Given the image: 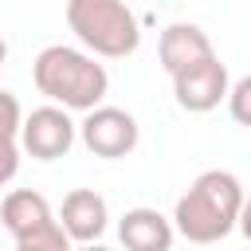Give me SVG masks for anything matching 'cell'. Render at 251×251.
Wrapping results in <instances>:
<instances>
[{
  "label": "cell",
  "mask_w": 251,
  "mask_h": 251,
  "mask_svg": "<svg viewBox=\"0 0 251 251\" xmlns=\"http://www.w3.org/2000/svg\"><path fill=\"white\" fill-rule=\"evenodd\" d=\"M75 133H78V126L67 118L63 106H39V110H31V114L24 118V126H20V145H24L35 161H55V157H63V153L75 145Z\"/></svg>",
  "instance_id": "8992f818"
},
{
  "label": "cell",
  "mask_w": 251,
  "mask_h": 251,
  "mask_svg": "<svg viewBox=\"0 0 251 251\" xmlns=\"http://www.w3.org/2000/svg\"><path fill=\"white\" fill-rule=\"evenodd\" d=\"M78 251H114V247H106V243H78Z\"/></svg>",
  "instance_id": "2e32d148"
},
{
  "label": "cell",
  "mask_w": 251,
  "mask_h": 251,
  "mask_svg": "<svg viewBox=\"0 0 251 251\" xmlns=\"http://www.w3.org/2000/svg\"><path fill=\"white\" fill-rule=\"evenodd\" d=\"M243 208V184L227 169H208L192 180V188L173 208V231H180L188 243H220L231 235Z\"/></svg>",
  "instance_id": "6da1fadb"
},
{
  "label": "cell",
  "mask_w": 251,
  "mask_h": 251,
  "mask_svg": "<svg viewBox=\"0 0 251 251\" xmlns=\"http://www.w3.org/2000/svg\"><path fill=\"white\" fill-rule=\"evenodd\" d=\"M235 227L247 235V243H251V196H243V208H239V220H235Z\"/></svg>",
  "instance_id": "9a60e30c"
},
{
  "label": "cell",
  "mask_w": 251,
  "mask_h": 251,
  "mask_svg": "<svg viewBox=\"0 0 251 251\" xmlns=\"http://www.w3.org/2000/svg\"><path fill=\"white\" fill-rule=\"evenodd\" d=\"M16 251H75V247H71V235L55 220V224H47V227H39L31 235H20L16 239Z\"/></svg>",
  "instance_id": "8fae6325"
},
{
  "label": "cell",
  "mask_w": 251,
  "mask_h": 251,
  "mask_svg": "<svg viewBox=\"0 0 251 251\" xmlns=\"http://www.w3.org/2000/svg\"><path fill=\"white\" fill-rule=\"evenodd\" d=\"M208 55H216V51H212V39H208L196 24H169V27L161 31L157 59H161V67L169 71V78H173L176 71L208 59Z\"/></svg>",
  "instance_id": "9c48e42d"
},
{
  "label": "cell",
  "mask_w": 251,
  "mask_h": 251,
  "mask_svg": "<svg viewBox=\"0 0 251 251\" xmlns=\"http://www.w3.org/2000/svg\"><path fill=\"white\" fill-rule=\"evenodd\" d=\"M67 24L78 43L102 59H126L141 43L137 16L126 0H67Z\"/></svg>",
  "instance_id": "3957f363"
},
{
  "label": "cell",
  "mask_w": 251,
  "mask_h": 251,
  "mask_svg": "<svg viewBox=\"0 0 251 251\" xmlns=\"http://www.w3.org/2000/svg\"><path fill=\"white\" fill-rule=\"evenodd\" d=\"M16 169H20V145L16 137H0V188L16 176Z\"/></svg>",
  "instance_id": "5bb4252c"
},
{
  "label": "cell",
  "mask_w": 251,
  "mask_h": 251,
  "mask_svg": "<svg viewBox=\"0 0 251 251\" xmlns=\"http://www.w3.org/2000/svg\"><path fill=\"white\" fill-rule=\"evenodd\" d=\"M0 224L12 231V239H20V235H31V231L55 224V216H51V204H47L39 192L16 188V192H8L4 204H0Z\"/></svg>",
  "instance_id": "30bf717a"
},
{
  "label": "cell",
  "mask_w": 251,
  "mask_h": 251,
  "mask_svg": "<svg viewBox=\"0 0 251 251\" xmlns=\"http://www.w3.org/2000/svg\"><path fill=\"white\" fill-rule=\"evenodd\" d=\"M247 251H251V247H247Z\"/></svg>",
  "instance_id": "ac0fdd59"
},
{
  "label": "cell",
  "mask_w": 251,
  "mask_h": 251,
  "mask_svg": "<svg viewBox=\"0 0 251 251\" xmlns=\"http://www.w3.org/2000/svg\"><path fill=\"white\" fill-rule=\"evenodd\" d=\"M231 90V78H227V67L220 63V55H208L184 71L173 75V94H176V106L188 110V114H208L216 110Z\"/></svg>",
  "instance_id": "277c9868"
},
{
  "label": "cell",
  "mask_w": 251,
  "mask_h": 251,
  "mask_svg": "<svg viewBox=\"0 0 251 251\" xmlns=\"http://www.w3.org/2000/svg\"><path fill=\"white\" fill-rule=\"evenodd\" d=\"M31 78H35V90L47 94L63 110H94L110 90L106 67L94 55L78 47H63V43H51L35 55Z\"/></svg>",
  "instance_id": "7a4b0ae2"
},
{
  "label": "cell",
  "mask_w": 251,
  "mask_h": 251,
  "mask_svg": "<svg viewBox=\"0 0 251 251\" xmlns=\"http://www.w3.org/2000/svg\"><path fill=\"white\" fill-rule=\"evenodd\" d=\"M106 200L94 188H75L63 196V212H59V227L75 239V243H98V235L106 231Z\"/></svg>",
  "instance_id": "52a82bcc"
},
{
  "label": "cell",
  "mask_w": 251,
  "mask_h": 251,
  "mask_svg": "<svg viewBox=\"0 0 251 251\" xmlns=\"http://www.w3.org/2000/svg\"><path fill=\"white\" fill-rule=\"evenodd\" d=\"M78 137L94 157H110L114 161V157L133 153L137 122H133V114H126L118 106H94V110H86V118L78 126Z\"/></svg>",
  "instance_id": "5b68a950"
},
{
  "label": "cell",
  "mask_w": 251,
  "mask_h": 251,
  "mask_svg": "<svg viewBox=\"0 0 251 251\" xmlns=\"http://www.w3.org/2000/svg\"><path fill=\"white\" fill-rule=\"evenodd\" d=\"M4 59H8V43H4V35H0V67H4Z\"/></svg>",
  "instance_id": "e0dca14e"
},
{
  "label": "cell",
  "mask_w": 251,
  "mask_h": 251,
  "mask_svg": "<svg viewBox=\"0 0 251 251\" xmlns=\"http://www.w3.org/2000/svg\"><path fill=\"white\" fill-rule=\"evenodd\" d=\"M173 235V220H165L157 208H129L118 220V239L126 251H169Z\"/></svg>",
  "instance_id": "ba28073f"
},
{
  "label": "cell",
  "mask_w": 251,
  "mask_h": 251,
  "mask_svg": "<svg viewBox=\"0 0 251 251\" xmlns=\"http://www.w3.org/2000/svg\"><path fill=\"white\" fill-rule=\"evenodd\" d=\"M20 126H24V114H20L16 94L0 90V137H20Z\"/></svg>",
  "instance_id": "4fadbf2b"
},
{
  "label": "cell",
  "mask_w": 251,
  "mask_h": 251,
  "mask_svg": "<svg viewBox=\"0 0 251 251\" xmlns=\"http://www.w3.org/2000/svg\"><path fill=\"white\" fill-rule=\"evenodd\" d=\"M227 114L251 129V75H243L231 90H227Z\"/></svg>",
  "instance_id": "7c38bea8"
}]
</instances>
